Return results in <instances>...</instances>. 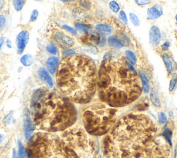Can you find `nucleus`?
Listing matches in <instances>:
<instances>
[{
  "label": "nucleus",
  "instance_id": "22",
  "mask_svg": "<svg viewBox=\"0 0 177 158\" xmlns=\"http://www.w3.org/2000/svg\"><path fill=\"white\" fill-rule=\"evenodd\" d=\"M76 27L80 33L89 34L92 32V27L91 26L88 25V24L77 22L76 24Z\"/></svg>",
  "mask_w": 177,
  "mask_h": 158
},
{
  "label": "nucleus",
  "instance_id": "16",
  "mask_svg": "<svg viewBox=\"0 0 177 158\" xmlns=\"http://www.w3.org/2000/svg\"><path fill=\"white\" fill-rule=\"evenodd\" d=\"M97 31L103 35H110L113 33V27L110 24L107 23L97 24L95 26Z\"/></svg>",
  "mask_w": 177,
  "mask_h": 158
},
{
  "label": "nucleus",
  "instance_id": "29",
  "mask_svg": "<svg viewBox=\"0 0 177 158\" xmlns=\"http://www.w3.org/2000/svg\"><path fill=\"white\" fill-rule=\"evenodd\" d=\"M163 137L166 139V140L168 142L169 144L172 146V142H171V137H172V131L170 130L169 128H168L166 130L164 131L163 133Z\"/></svg>",
  "mask_w": 177,
  "mask_h": 158
},
{
  "label": "nucleus",
  "instance_id": "23",
  "mask_svg": "<svg viewBox=\"0 0 177 158\" xmlns=\"http://www.w3.org/2000/svg\"><path fill=\"white\" fill-rule=\"evenodd\" d=\"M20 62L25 67L31 66L33 62V57L31 55L29 54L24 55L21 58Z\"/></svg>",
  "mask_w": 177,
  "mask_h": 158
},
{
  "label": "nucleus",
  "instance_id": "5",
  "mask_svg": "<svg viewBox=\"0 0 177 158\" xmlns=\"http://www.w3.org/2000/svg\"><path fill=\"white\" fill-rule=\"evenodd\" d=\"M28 158H78L68 149L60 136L52 133H35L26 149Z\"/></svg>",
  "mask_w": 177,
  "mask_h": 158
},
{
  "label": "nucleus",
  "instance_id": "45",
  "mask_svg": "<svg viewBox=\"0 0 177 158\" xmlns=\"http://www.w3.org/2000/svg\"><path fill=\"white\" fill-rule=\"evenodd\" d=\"M60 1L62 2H71L76 1V0H60Z\"/></svg>",
  "mask_w": 177,
  "mask_h": 158
},
{
  "label": "nucleus",
  "instance_id": "38",
  "mask_svg": "<svg viewBox=\"0 0 177 158\" xmlns=\"http://www.w3.org/2000/svg\"><path fill=\"white\" fill-rule=\"evenodd\" d=\"M39 15L38 11L37 10H34V11L32 12V13H31V21H35L36 20V19L38 18V16Z\"/></svg>",
  "mask_w": 177,
  "mask_h": 158
},
{
  "label": "nucleus",
  "instance_id": "12",
  "mask_svg": "<svg viewBox=\"0 0 177 158\" xmlns=\"http://www.w3.org/2000/svg\"><path fill=\"white\" fill-rule=\"evenodd\" d=\"M162 58H163L165 66L166 67L167 72H168V74H175V72L177 69V65L173 59V58L168 53H162Z\"/></svg>",
  "mask_w": 177,
  "mask_h": 158
},
{
  "label": "nucleus",
  "instance_id": "3",
  "mask_svg": "<svg viewBox=\"0 0 177 158\" xmlns=\"http://www.w3.org/2000/svg\"><path fill=\"white\" fill-rule=\"evenodd\" d=\"M97 69L91 58L83 55H67L57 73V86L63 94L77 103H87L95 95Z\"/></svg>",
  "mask_w": 177,
  "mask_h": 158
},
{
  "label": "nucleus",
  "instance_id": "26",
  "mask_svg": "<svg viewBox=\"0 0 177 158\" xmlns=\"http://www.w3.org/2000/svg\"><path fill=\"white\" fill-rule=\"evenodd\" d=\"M109 6H110V8L111 9V11L113 12V13H117L120 11V5L118 4L116 1H114V0H112V1H111L110 3H109Z\"/></svg>",
  "mask_w": 177,
  "mask_h": 158
},
{
  "label": "nucleus",
  "instance_id": "17",
  "mask_svg": "<svg viewBox=\"0 0 177 158\" xmlns=\"http://www.w3.org/2000/svg\"><path fill=\"white\" fill-rule=\"evenodd\" d=\"M38 74H39V77L40 79L43 81L44 82H45L48 86L49 87H53V80L51 79V77L50 76V75L48 74V72L44 68H40L39 69L38 72Z\"/></svg>",
  "mask_w": 177,
  "mask_h": 158
},
{
  "label": "nucleus",
  "instance_id": "7",
  "mask_svg": "<svg viewBox=\"0 0 177 158\" xmlns=\"http://www.w3.org/2000/svg\"><path fill=\"white\" fill-rule=\"evenodd\" d=\"M91 135L80 126H72L63 130L60 137L68 149L78 158H91L96 150L95 140Z\"/></svg>",
  "mask_w": 177,
  "mask_h": 158
},
{
  "label": "nucleus",
  "instance_id": "47",
  "mask_svg": "<svg viewBox=\"0 0 177 158\" xmlns=\"http://www.w3.org/2000/svg\"><path fill=\"white\" fill-rule=\"evenodd\" d=\"M2 138H3V137H2V136L1 135H0V142H2Z\"/></svg>",
  "mask_w": 177,
  "mask_h": 158
},
{
  "label": "nucleus",
  "instance_id": "50",
  "mask_svg": "<svg viewBox=\"0 0 177 158\" xmlns=\"http://www.w3.org/2000/svg\"><path fill=\"white\" fill-rule=\"evenodd\" d=\"M35 1H41V0H35Z\"/></svg>",
  "mask_w": 177,
  "mask_h": 158
},
{
  "label": "nucleus",
  "instance_id": "39",
  "mask_svg": "<svg viewBox=\"0 0 177 158\" xmlns=\"http://www.w3.org/2000/svg\"><path fill=\"white\" fill-rule=\"evenodd\" d=\"M12 121V114H9V115H7L6 117L4 118V123L5 124H8L11 122Z\"/></svg>",
  "mask_w": 177,
  "mask_h": 158
},
{
  "label": "nucleus",
  "instance_id": "41",
  "mask_svg": "<svg viewBox=\"0 0 177 158\" xmlns=\"http://www.w3.org/2000/svg\"><path fill=\"white\" fill-rule=\"evenodd\" d=\"M80 4H81V6L82 7H84V8H87V9L89 8H90V6H91V4L89 3L88 1H86V0H84V1H82L80 3Z\"/></svg>",
  "mask_w": 177,
  "mask_h": 158
},
{
  "label": "nucleus",
  "instance_id": "28",
  "mask_svg": "<svg viewBox=\"0 0 177 158\" xmlns=\"http://www.w3.org/2000/svg\"><path fill=\"white\" fill-rule=\"evenodd\" d=\"M13 4L15 9L17 11H20L24 6V0H13Z\"/></svg>",
  "mask_w": 177,
  "mask_h": 158
},
{
  "label": "nucleus",
  "instance_id": "11",
  "mask_svg": "<svg viewBox=\"0 0 177 158\" xmlns=\"http://www.w3.org/2000/svg\"><path fill=\"white\" fill-rule=\"evenodd\" d=\"M149 43L153 47L159 45L161 41V33L157 26L153 25L151 26L149 32Z\"/></svg>",
  "mask_w": 177,
  "mask_h": 158
},
{
  "label": "nucleus",
  "instance_id": "8",
  "mask_svg": "<svg viewBox=\"0 0 177 158\" xmlns=\"http://www.w3.org/2000/svg\"><path fill=\"white\" fill-rule=\"evenodd\" d=\"M130 158H172V146L164 137H156Z\"/></svg>",
  "mask_w": 177,
  "mask_h": 158
},
{
  "label": "nucleus",
  "instance_id": "40",
  "mask_svg": "<svg viewBox=\"0 0 177 158\" xmlns=\"http://www.w3.org/2000/svg\"><path fill=\"white\" fill-rule=\"evenodd\" d=\"M72 54H76V52L72 49H65L64 52H63V55H69Z\"/></svg>",
  "mask_w": 177,
  "mask_h": 158
},
{
  "label": "nucleus",
  "instance_id": "13",
  "mask_svg": "<svg viewBox=\"0 0 177 158\" xmlns=\"http://www.w3.org/2000/svg\"><path fill=\"white\" fill-rule=\"evenodd\" d=\"M163 14V9L161 5L154 4L147 9V16L149 20H155L161 18Z\"/></svg>",
  "mask_w": 177,
  "mask_h": 158
},
{
  "label": "nucleus",
  "instance_id": "10",
  "mask_svg": "<svg viewBox=\"0 0 177 158\" xmlns=\"http://www.w3.org/2000/svg\"><path fill=\"white\" fill-rule=\"evenodd\" d=\"M29 40V32L27 31H22L19 33L16 38L17 47L19 54L24 52V49L26 47Z\"/></svg>",
  "mask_w": 177,
  "mask_h": 158
},
{
  "label": "nucleus",
  "instance_id": "18",
  "mask_svg": "<svg viewBox=\"0 0 177 158\" xmlns=\"http://www.w3.org/2000/svg\"><path fill=\"white\" fill-rule=\"evenodd\" d=\"M59 65V59L55 56H51L48 58L47 61V67L48 72L51 73L52 74H54L56 71L57 67Z\"/></svg>",
  "mask_w": 177,
  "mask_h": 158
},
{
  "label": "nucleus",
  "instance_id": "42",
  "mask_svg": "<svg viewBox=\"0 0 177 158\" xmlns=\"http://www.w3.org/2000/svg\"><path fill=\"white\" fill-rule=\"evenodd\" d=\"M4 6V0H0V11L2 9Z\"/></svg>",
  "mask_w": 177,
  "mask_h": 158
},
{
  "label": "nucleus",
  "instance_id": "14",
  "mask_svg": "<svg viewBox=\"0 0 177 158\" xmlns=\"http://www.w3.org/2000/svg\"><path fill=\"white\" fill-rule=\"evenodd\" d=\"M72 15L77 21L80 22V23L87 22L90 19V15L86 11V10L80 7H77L73 10Z\"/></svg>",
  "mask_w": 177,
  "mask_h": 158
},
{
  "label": "nucleus",
  "instance_id": "4",
  "mask_svg": "<svg viewBox=\"0 0 177 158\" xmlns=\"http://www.w3.org/2000/svg\"><path fill=\"white\" fill-rule=\"evenodd\" d=\"M31 111L34 124L47 133L66 130L77 119L76 108L69 99L43 88L34 92Z\"/></svg>",
  "mask_w": 177,
  "mask_h": 158
},
{
  "label": "nucleus",
  "instance_id": "36",
  "mask_svg": "<svg viewBox=\"0 0 177 158\" xmlns=\"http://www.w3.org/2000/svg\"><path fill=\"white\" fill-rule=\"evenodd\" d=\"M169 47H170V42H169V41H167V42H164L163 45L161 46V51H163V52H166V51H168L169 49Z\"/></svg>",
  "mask_w": 177,
  "mask_h": 158
},
{
  "label": "nucleus",
  "instance_id": "49",
  "mask_svg": "<svg viewBox=\"0 0 177 158\" xmlns=\"http://www.w3.org/2000/svg\"><path fill=\"white\" fill-rule=\"evenodd\" d=\"M175 36H176V40H177V33L175 34ZM176 46H177V45H176Z\"/></svg>",
  "mask_w": 177,
  "mask_h": 158
},
{
  "label": "nucleus",
  "instance_id": "48",
  "mask_svg": "<svg viewBox=\"0 0 177 158\" xmlns=\"http://www.w3.org/2000/svg\"><path fill=\"white\" fill-rule=\"evenodd\" d=\"M175 19H176V23H177V14L175 15Z\"/></svg>",
  "mask_w": 177,
  "mask_h": 158
},
{
  "label": "nucleus",
  "instance_id": "6",
  "mask_svg": "<svg viewBox=\"0 0 177 158\" xmlns=\"http://www.w3.org/2000/svg\"><path fill=\"white\" fill-rule=\"evenodd\" d=\"M117 121L118 110L103 102L91 104L82 113L84 129L92 136L107 134Z\"/></svg>",
  "mask_w": 177,
  "mask_h": 158
},
{
  "label": "nucleus",
  "instance_id": "31",
  "mask_svg": "<svg viewBox=\"0 0 177 158\" xmlns=\"http://www.w3.org/2000/svg\"><path fill=\"white\" fill-rule=\"evenodd\" d=\"M134 2L139 6H145L152 3V0H134Z\"/></svg>",
  "mask_w": 177,
  "mask_h": 158
},
{
  "label": "nucleus",
  "instance_id": "43",
  "mask_svg": "<svg viewBox=\"0 0 177 158\" xmlns=\"http://www.w3.org/2000/svg\"><path fill=\"white\" fill-rule=\"evenodd\" d=\"M4 42V38H0V49H1V48H2V45H3Z\"/></svg>",
  "mask_w": 177,
  "mask_h": 158
},
{
  "label": "nucleus",
  "instance_id": "24",
  "mask_svg": "<svg viewBox=\"0 0 177 158\" xmlns=\"http://www.w3.org/2000/svg\"><path fill=\"white\" fill-rule=\"evenodd\" d=\"M125 56L128 61H129L131 64L134 65L136 62V58L135 53L131 50H127L125 52Z\"/></svg>",
  "mask_w": 177,
  "mask_h": 158
},
{
  "label": "nucleus",
  "instance_id": "2",
  "mask_svg": "<svg viewBox=\"0 0 177 158\" xmlns=\"http://www.w3.org/2000/svg\"><path fill=\"white\" fill-rule=\"evenodd\" d=\"M157 126L145 114L131 113L116 121L103 141L107 158H130L156 137Z\"/></svg>",
  "mask_w": 177,
  "mask_h": 158
},
{
  "label": "nucleus",
  "instance_id": "32",
  "mask_svg": "<svg viewBox=\"0 0 177 158\" xmlns=\"http://www.w3.org/2000/svg\"><path fill=\"white\" fill-rule=\"evenodd\" d=\"M19 145V155L20 158H26V153H25V150L22 144L20 142H18Z\"/></svg>",
  "mask_w": 177,
  "mask_h": 158
},
{
  "label": "nucleus",
  "instance_id": "19",
  "mask_svg": "<svg viewBox=\"0 0 177 158\" xmlns=\"http://www.w3.org/2000/svg\"><path fill=\"white\" fill-rule=\"evenodd\" d=\"M107 43L110 47L114 49H120L124 47V45H123V42H121L120 39L118 37H116V36L113 35L110 36V37L108 38Z\"/></svg>",
  "mask_w": 177,
  "mask_h": 158
},
{
  "label": "nucleus",
  "instance_id": "27",
  "mask_svg": "<svg viewBox=\"0 0 177 158\" xmlns=\"http://www.w3.org/2000/svg\"><path fill=\"white\" fill-rule=\"evenodd\" d=\"M129 19L131 22L134 26H139L140 25V19L138 16L134 13H129Z\"/></svg>",
  "mask_w": 177,
  "mask_h": 158
},
{
  "label": "nucleus",
  "instance_id": "20",
  "mask_svg": "<svg viewBox=\"0 0 177 158\" xmlns=\"http://www.w3.org/2000/svg\"><path fill=\"white\" fill-rule=\"evenodd\" d=\"M150 100H151L152 103L156 107V108H160L161 106V100H160L158 90L156 87H153L151 90V93H150Z\"/></svg>",
  "mask_w": 177,
  "mask_h": 158
},
{
  "label": "nucleus",
  "instance_id": "34",
  "mask_svg": "<svg viewBox=\"0 0 177 158\" xmlns=\"http://www.w3.org/2000/svg\"><path fill=\"white\" fill-rule=\"evenodd\" d=\"M63 29H64L65 30H66L67 31H68V32L71 33L72 35H77V30L76 29H75L73 27H71V26H69L67 25H64L63 26Z\"/></svg>",
  "mask_w": 177,
  "mask_h": 158
},
{
  "label": "nucleus",
  "instance_id": "44",
  "mask_svg": "<svg viewBox=\"0 0 177 158\" xmlns=\"http://www.w3.org/2000/svg\"><path fill=\"white\" fill-rule=\"evenodd\" d=\"M174 158H177V145H176L175 149H174Z\"/></svg>",
  "mask_w": 177,
  "mask_h": 158
},
{
  "label": "nucleus",
  "instance_id": "35",
  "mask_svg": "<svg viewBox=\"0 0 177 158\" xmlns=\"http://www.w3.org/2000/svg\"><path fill=\"white\" fill-rule=\"evenodd\" d=\"M119 18L122 20L123 22L125 24L127 23V15H126L125 12L124 11H119Z\"/></svg>",
  "mask_w": 177,
  "mask_h": 158
},
{
  "label": "nucleus",
  "instance_id": "30",
  "mask_svg": "<svg viewBox=\"0 0 177 158\" xmlns=\"http://www.w3.org/2000/svg\"><path fill=\"white\" fill-rule=\"evenodd\" d=\"M47 49L48 52L52 53V54H56L57 52L56 45H55V44H53V43L49 44V45L47 46Z\"/></svg>",
  "mask_w": 177,
  "mask_h": 158
},
{
  "label": "nucleus",
  "instance_id": "15",
  "mask_svg": "<svg viewBox=\"0 0 177 158\" xmlns=\"http://www.w3.org/2000/svg\"><path fill=\"white\" fill-rule=\"evenodd\" d=\"M28 110H25V115H24V130H25V135L26 139L30 138L34 129H35V124H34L31 116H29Z\"/></svg>",
  "mask_w": 177,
  "mask_h": 158
},
{
  "label": "nucleus",
  "instance_id": "21",
  "mask_svg": "<svg viewBox=\"0 0 177 158\" xmlns=\"http://www.w3.org/2000/svg\"><path fill=\"white\" fill-rule=\"evenodd\" d=\"M140 80H141V83L143 86V89L145 93L147 94L149 92V80L147 78V75L145 74L143 72H140Z\"/></svg>",
  "mask_w": 177,
  "mask_h": 158
},
{
  "label": "nucleus",
  "instance_id": "1",
  "mask_svg": "<svg viewBox=\"0 0 177 158\" xmlns=\"http://www.w3.org/2000/svg\"><path fill=\"white\" fill-rule=\"evenodd\" d=\"M98 95L102 102L113 108L132 103L142 92L139 76L126 57L116 52L104 56L97 79Z\"/></svg>",
  "mask_w": 177,
  "mask_h": 158
},
{
  "label": "nucleus",
  "instance_id": "46",
  "mask_svg": "<svg viewBox=\"0 0 177 158\" xmlns=\"http://www.w3.org/2000/svg\"><path fill=\"white\" fill-rule=\"evenodd\" d=\"M13 158H18L17 157V155H16V153H15V151H13Z\"/></svg>",
  "mask_w": 177,
  "mask_h": 158
},
{
  "label": "nucleus",
  "instance_id": "9",
  "mask_svg": "<svg viewBox=\"0 0 177 158\" xmlns=\"http://www.w3.org/2000/svg\"><path fill=\"white\" fill-rule=\"evenodd\" d=\"M53 39L60 47L64 49L71 47L74 45V39L62 32L55 33L53 36Z\"/></svg>",
  "mask_w": 177,
  "mask_h": 158
},
{
  "label": "nucleus",
  "instance_id": "25",
  "mask_svg": "<svg viewBox=\"0 0 177 158\" xmlns=\"http://www.w3.org/2000/svg\"><path fill=\"white\" fill-rule=\"evenodd\" d=\"M177 86V74H172V79L169 82V91L172 92L175 89L176 87Z\"/></svg>",
  "mask_w": 177,
  "mask_h": 158
},
{
  "label": "nucleus",
  "instance_id": "37",
  "mask_svg": "<svg viewBox=\"0 0 177 158\" xmlns=\"http://www.w3.org/2000/svg\"><path fill=\"white\" fill-rule=\"evenodd\" d=\"M5 24H6V19H5L4 15H0V31L4 29Z\"/></svg>",
  "mask_w": 177,
  "mask_h": 158
},
{
  "label": "nucleus",
  "instance_id": "33",
  "mask_svg": "<svg viewBox=\"0 0 177 158\" xmlns=\"http://www.w3.org/2000/svg\"><path fill=\"white\" fill-rule=\"evenodd\" d=\"M159 121L162 124H165L167 122V116L166 113L162 112L159 114Z\"/></svg>",
  "mask_w": 177,
  "mask_h": 158
}]
</instances>
